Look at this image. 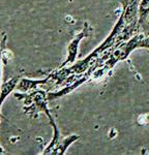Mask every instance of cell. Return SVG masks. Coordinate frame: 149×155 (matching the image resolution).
<instances>
[{
  "instance_id": "obj_1",
  "label": "cell",
  "mask_w": 149,
  "mask_h": 155,
  "mask_svg": "<svg viewBox=\"0 0 149 155\" xmlns=\"http://www.w3.org/2000/svg\"><path fill=\"white\" fill-rule=\"evenodd\" d=\"M90 27H89L88 23H85V26H84V29L82 30L80 33L78 34L71 41V45L68 46V58H66L65 61L63 62V63L60 65V68L62 67H64L65 65H68L69 63H73L74 61V59H76L77 57V53H78V48H79V45H80V41L82 38H84V37L88 36L89 33H90Z\"/></svg>"
},
{
  "instance_id": "obj_2",
  "label": "cell",
  "mask_w": 149,
  "mask_h": 155,
  "mask_svg": "<svg viewBox=\"0 0 149 155\" xmlns=\"http://www.w3.org/2000/svg\"><path fill=\"white\" fill-rule=\"evenodd\" d=\"M139 23L144 34H149V0H142L139 4Z\"/></svg>"
},
{
  "instance_id": "obj_3",
  "label": "cell",
  "mask_w": 149,
  "mask_h": 155,
  "mask_svg": "<svg viewBox=\"0 0 149 155\" xmlns=\"http://www.w3.org/2000/svg\"><path fill=\"white\" fill-rule=\"evenodd\" d=\"M19 79H20V77L16 76V77L12 78L8 82H5V83L2 85L1 92H0V107H1L2 104H3V101H4V99L6 98V96L11 93L12 90L16 88L17 84H18V82H19Z\"/></svg>"
},
{
  "instance_id": "obj_4",
  "label": "cell",
  "mask_w": 149,
  "mask_h": 155,
  "mask_svg": "<svg viewBox=\"0 0 149 155\" xmlns=\"http://www.w3.org/2000/svg\"><path fill=\"white\" fill-rule=\"evenodd\" d=\"M5 41H6V35L3 36V39L0 45V81H1V61H2V54L4 51V47H5Z\"/></svg>"
},
{
  "instance_id": "obj_5",
  "label": "cell",
  "mask_w": 149,
  "mask_h": 155,
  "mask_svg": "<svg viewBox=\"0 0 149 155\" xmlns=\"http://www.w3.org/2000/svg\"><path fill=\"white\" fill-rule=\"evenodd\" d=\"M0 153H4L3 149H2V148H1V147H0Z\"/></svg>"
}]
</instances>
